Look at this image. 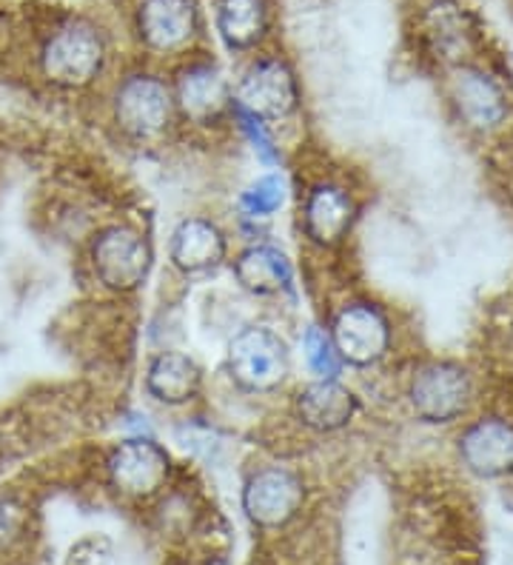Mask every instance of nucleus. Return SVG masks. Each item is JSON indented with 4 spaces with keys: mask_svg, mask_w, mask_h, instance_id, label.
Wrapping results in <instances>:
<instances>
[{
    "mask_svg": "<svg viewBox=\"0 0 513 565\" xmlns=\"http://www.w3.org/2000/svg\"><path fill=\"white\" fill-rule=\"evenodd\" d=\"M234 255L226 223L209 212L180 214L165 237V260L180 280H205L228 269Z\"/></svg>",
    "mask_w": 513,
    "mask_h": 565,
    "instance_id": "nucleus-15",
    "label": "nucleus"
},
{
    "mask_svg": "<svg viewBox=\"0 0 513 565\" xmlns=\"http://www.w3.org/2000/svg\"><path fill=\"white\" fill-rule=\"evenodd\" d=\"M171 92L185 129L220 131L234 124L232 81L212 55L183 57L171 72Z\"/></svg>",
    "mask_w": 513,
    "mask_h": 565,
    "instance_id": "nucleus-12",
    "label": "nucleus"
},
{
    "mask_svg": "<svg viewBox=\"0 0 513 565\" xmlns=\"http://www.w3.org/2000/svg\"><path fill=\"white\" fill-rule=\"evenodd\" d=\"M360 212L363 206L354 189L345 180L322 174L300 192V206H297L300 237L317 252H334L354 235Z\"/></svg>",
    "mask_w": 513,
    "mask_h": 565,
    "instance_id": "nucleus-14",
    "label": "nucleus"
},
{
    "mask_svg": "<svg viewBox=\"0 0 513 565\" xmlns=\"http://www.w3.org/2000/svg\"><path fill=\"white\" fill-rule=\"evenodd\" d=\"M288 201V180L282 172H266L254 178L237 198L239 221L260 226V223L274 221L282 212Z\"/></svg>",
    "mask_w": 513,
    "mask_h": 565,
    "instance_id": "nucleus-21",
    "label": "nucleus"
},
{
    "mask_svg": "<svg viewBox=\"0 0 513 565\" xmlns=\"http://www.w3.org/2000/svg\"><path fill=\"white\" fill-rule=\"evenodd\" d=\"M300 352L302 363L308 369V377H320V380H334L345 374V365H342L340 354H336V345L329 334V326L306 323L300 334Z\"/></svg>",
    "mask_w": 513,
    "mask_h": 565,
    "instance_id": "nucleus-22",
    "label": "nucleus"
},
{
    "mask_svg": "<svg viewBox=\"0 0 513 565\" xmlns=\"http://www.w3.org/2000/svg\"><path fill=\"white\" fill-rule=\"evenodd\" d=\"M111 559H115V543L106 534H83L68 545L63 565H111Z\"/></svg>",
    "mask_w": 513,
    "mask_h": 565,
    "instance_id": "nucleus-23",
    "label": "nucleus"
},
{
    "mask_svg": "<svg viewBox=\"0 0 513 565\" xmlns=\"http://www.w3.org/2000/svg\"><path fill=\"white\" fill-rule=\"evenodd\" d=\"M232 97L234 118L277 131L300 118L302 81L286 55L263 49L246 57L239 75L232 81Z\"/></svg>",
    "mask_w": 513,
    "mask_h": 565,
    "instance_id": "nucleus-7",
    "label": "nucleus"
},
{
    "mask_svg": "<svg viewBox=\"0 0 513 565\" xmlns=\"http://www.w3.org/2000/svg\"><path fill=\"white\" fill-rule=\"evenodd\" d=\"M111 70V38L97 18L66 14L34 49V75L61 95L95 92Z\"/></svg>",
    "mask_w": 513,
    "mask_h": 565,
    "instance_id": "nucleus-3",
    "label": "nucleus"
},
{
    "mask_svg": "<svg viewBox=\"0 0 513 565\" xmlns=\"http://www.w3.org/2000/svg\"><path fill=\"white\" fill-rule=\"evenodd\" d=\"M228 271L243 295L254 300H286L297 291V266L280 243L254 237L234 248Z\"/></svg>",
    "mask_w": 513,
    "mask_h": 565,
    "instance_id": "nucleus-17",
    "label": "nucleus"
},
{
    "mask_svg": "<svg viewBox=\"0 0 513 565\" xmlns=\"http://www.w3.org/2000/svg\"><path fill=\"white\" fill-rule=\"evenodd\" d=\"M308 505V480L286 460L257 462L239 483V511L257 531H282Z\"/></svg>",
    "mask_w": 513,
    "mask_h": 565,
    "instance_id": "nucleus-11",
    "label": "nucleus"
},
{
    "mask_svg": "<svg viewBox=\"0 0 513 565\" xmlns=\"http://www.w3.org/2000/svg\"><path fill=\"white\" fill-rule=\"evenodd\" d=\"M445 106L466 138L500 143L513 131V92L502 72L479 57H468L445 70Z\"/></svg>",
    "mask_w": 513,
    "mask_h": 565,
    "instance_id": "nucleus-4",
    "label": "nucleus"
},
{
    "mask_svg": "<svg viewBox=\"0 0 513 565\" xmlns=\"http://www.w3.org/2000/svg\"><path fill=\"white\" fill-rule=\"evenodd\" d=\"M325 326L342 365L351 372H380L399 349V323L394 309L376 297H345L334 306Z\"/></svg>",
    "mask_w": 513,
    "mask_h": 565,
    "instance_id": "nucleus-8",
    "label": "nucleus"
},
{
    "mask_svg": "<svg viewBox=\"0 0 513 565\" xmlns=\"http://www.w3.org/2000/svg\"><path fill=\"white\" fill-rule=\"evenodd\" d=\"M451 455L462 475L477 483L513 480V412L482 406L451 431Z\"/></svg>",
    "mask_w": 513,
    "mask_h": 565,
    "instance_id": "nucleus-10",
    "label": "nucleus"
},
{
    "mask_svg": "<svg viewBox=\"0 0 513 565\" xmlns=\"http://www.w3.org/2000/svg\"><path fill=\"white\" fill-rule=\"evenodd\" d=\"M131 32L137 46L158 61H183L203 41L200 0H135Z\"/></svg>",
    "mask_w": 513,
    "mask_h": 565,
    "instance_id": "nucleus-13",
    "label": "nucleus"
},
{
    "mask_svg": "<svg viewBox=\"0 0 513 565\" xmlns=\"http://www.w3.org/2000/svg\"><path fill=\"white\" fill-rule=\"evenodd\" d=\"M140 386L151 406L163 412H189L203 401L205 369L194 354L165 345L146 358Z\"/></svg>",
    "mask_w": 513,
    "mask_h": 565,
    "instance_id": "nucleus-18",
    "label": "nucleus"
},
{
    "mask_svg": "<svg viewBox=\"0 0 513 565\" xmlns=\"http://www.w3.org/2000/svg\"><path fill=\"white\" fill-rule=\"evenodd\" d=\"M223 374L228 386L252 401H268L291 392L295 349L268 320H246L232 331L223 352Z\"/></svg>",
    "mask_w": 513,
    "mask_h": 565,
    "instance_id": "nucleus-5",
    "label": "nucleus"
},
{
    "mask_svg": "<svg viewBox=\"0 0 513 565\" xmlns=\"http://www.w3.org/2000/svg\"><path fill=\"white\" fill-rule=\"evenodd\" d=\"M106 126L124 146H163L180 129L171 77L154 66H129L117 72L103 92Z\"/></svg>",
    "mask_w": 513,
    "mask_h": 565,
    "instance_id": "nucleus-2",
    "label": "nucleus"
},
{
    "mask_svg": "<svg viewBox=\"0 0 513 565\" xmlns=\"http://www.w3.org/2000/svg\"><path fill=\"white\" fill-rule=\"evenodd\" d=\"M103 486L126 503H149L169 489L174 457L151 435H126L106 448L100 460Z\"/></svg>",
    "mask_w": 513,
    "mask_h": 565,
    "instance_id": "nucleus-9",
    "label": "nucleus"
},
{
    "mask_svg": "<svg viewBox=\"0 0 513 565\" xmlns=\"http://www.w3.org/2000/svg\"><path fill=\"white\" fill-rule=\"evenodd\" d=\"M34 537V503L18 486L0 489V565L21 563Z\"/></svg>",
    "mask_w": 513,
    "mask_h": 565,
    "instance_id": "nucleus-20",
    "label": "nucleus"
},
{
    "mask_svg": "<svg viewBox=\"0 0 513 565\" xmlns=\"http://www.w3.org/2000/svg\"><path fill=\"white\" fill-rule=\"evenodd\" d=\"M363 394L342 377H308L288 392V417L308 437H340L363 417Z\"/></svg>",
    "mask_w": 513,
    "mask_h": 565,
    "instance_id": "nucleus-16",
    "label": "nucleus"
},
{
    "mask_svg": "<svg viewBox=\"0 0 513 565\" xmlns=\"http://www.w3.org/2000/svg\"><path fill=\"white\" fill-rule=\"evenodd\" d=\"M154 243L149 232L131 221L100 223L83 246V266L97 289L111 297H131L154 271Z\"/></svg>",
    "mask_w": 513,
    "mask_h": 565,
    "instance_id": "nucleus-6",
    "label": "nucleus"
},
{
    "mask_svg": "<svg viewBox=\"0 0 513 565\" xmlns=\"http://www.w3.org/2000/svg\"><path fill=\"white\" fill-rule=\"evenodd\" d=\"M12 565H32V563H26V559H21V563H12Z\"/></svg>",
    "mask_w": 513,
    "mask_h": 565,
    "instance_id": "nucleus-24",
    "label": "nucleus"
},
{
    "mask_svg": "<svg viewBox=\"0 0 513 565\" xmlns=\"http://www.w3.org/2000/svg\"><path fill=\"white\" fill-rule=\"evenodd\" d=\"M482 397V374L468 360L451 354L410 360L399 383V401L410 420L448 435L485 403Z\"/></svg>",
    "mask_w": 513,
    "mask_h": 565,
    "instance_id": "nucleus-1",
    "label": "nucleus"
},
{
    "mask_svg": "<svg viewBox=\"0 0 513 565\" xmlns=\"http://www.w3.org/2000/svg\"><path fill=\"white\" fill-rule=\"evenodd\" d=\"M212 23L228 55L252 57L263 52L271 38V0H214Z\"/></svg>",
    "mask_w": 513,
    "mask_h": 565,
    "instance_id": "nucleus-19",
    "label": "nucleus"
}]
</instances>
